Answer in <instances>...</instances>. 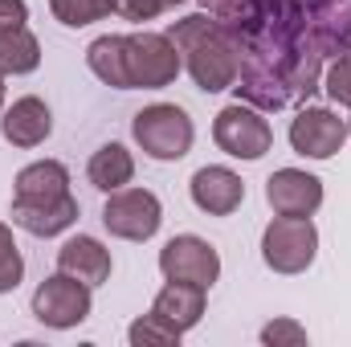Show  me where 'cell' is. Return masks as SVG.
<instances>
[{
  "instance_id": "obj_3",
  "label": "cell",
  "mask_w": 351,
  "mask_h": 347,
  "mask_svg": "<svg viewBox=\"0 0 351 347\" xmlns=\"http://www.w3.org/2000/svg\"><path fill=\"white\" fill-rule=\"evenodd\" d=\"M319 258V229L311 217H274L262 233V261L274 274H306Z\"/></svg>"
},
{
  "instance_id": "obj_28",
  "label": "cell",
  "mask_w": 351,
  "mask_h": 347,
  "mask_svg": "<svg viewBox=\"0 0 351 347\" xmlns=\"http://www.w3.org/2000/svg\"><path fill=\"white\" fill-rule=\"evenodd\" d=\"M180 4H188V0H164V8H180Z\"/></svg>"
},
{
  "instance_id": "obj_2",
  "label": "cell",
  "mask_w": 351,
  "mask_h": 347,
  "mask_svg": "<svg viewBox=\"0 0 351 347\" xmlns=\"http://www.w3.org/2000/svg\"><path fill=\"white\" fill-rule=\"evenodd\" d=\"M131 139L135 147L156 160V164H176L192 152V139H196V127L188 119L184 106L176 102H152L143 110H135L131 119Z\"/></svg>"
},
{
  "instance_id": "obj_12",
  "label": "cell",
  "mask_w": 351,
  "mask_h": 347,
  "mask_svg": "<svg viewBox=\"0 0 351 347\" xmlns=\"http://www.w3.org/2000/svg\"><path fill=\"white\" fill-rule=\"evenodd\" d=\"M0 135H4V143H12L21 152L41 147L53 135V110H49V102L37 98V94L16 98L12 106L0 110Z\"/></svg>"
},
{
  "instance_id": "obj_5",
  "label": "cell",
  "mask_w": 351,
  "mask_h": 347,
  "mask_svg": "<svg viewBox=\"0 0 351 347\" xmlns=\"http://www.w3.org/2000/svg\"><path fill=\"white\" fill-rule=\"evenodd\" d=\"M164 225V204L152 188H119L106 192L102 204V229L119 241H152Z\"/></svg>"
},
{
  "instance_id": "obj_16",
  "label": "cell",
  "mask_w": 351,
  "mask_h": 347,
  "mask_svg": "<svg viewBox=\"0 0 351 347\" xmlns=\"http://www.w3.org/2000/svg\"><path fill=\"white\" fill-rule=\"evenodd\" d=\"M86 66L90 74L110 90H131L127 86V37L123 33H102L86 45Z\"/></svg>"
},
{
  "instance_id": "obj_24",
  "label": "cell",
  "mask_w": 351,
  "mask_h": 347,
  "mask_svg": "<svg viewBox=\"0 0 351 347\" xmlns=\"http://www.w3.org/2000/svg\"><path fill=\"white\" fill-rule=\"evenodd\" d=\"M262 344L265 347H302L306 344V327H298L294 319H274L262 327Z\"/></svg>"
},
{
  "instance_id": "obj_26",
  "label": "cell",
  "mask_w": 351,
  "mask_h": 347,
  "mask_svg": "<svg viewBox=\"0 0 351 347\" xmlns=\"http://www.w3.org/2000/svg\"><path fill=\"white\" fill-rule=\"evenodd\" d=\"M25 21H29V4L25 0H0V33L21 29Z\"/></svg>"
},
{
  "instance_id": "obj_19",
  "label": "cell",
  "mask_w": 351,
  "mask_h": 347,
  "mask_svg": "<svg viewBox=\"0 0 351 347\" xmlns=\"http://www.w3.org/2000/svg\"><path fill=\"white\" fill-rule=\"evenodd\" d=\"M37 66H41V41H37V33L29 25L0 33V74L4 78L33 74Z\"/></svg>"
},
{
  "instance_id": "obj_17",
  "label": "cell",
  "mask_w": 351,
  "mask_h": 347,
  "mask_svg": "<svg viewBox=\"0 0 351 347\" xmlns=\"http://www.w3.org/2000/svg\"><path fill=\"white\" fill-rule=\"evenodd\" d=\"M204 286H192V282H168L160 294H156V302H152V311H160L172 327L180 331H192L200 319H204Z\"/></svg>"
},
{
  "instance_id": "obj_13",
  "label": "cell",
  "mask_w": 351,
  "mask_h": 347,
  "mask_svg": "<svg viewBox=\"0 0 351 347\" xmlns=\"http://www.w3.org/2000/svg\"><path fill=\"white\" fill-rule=\"evenodd\" d=\"M62 196H70V168L62 160H33L12 180V200L49 204V200H62Z\"/></svg>"
},
{
  "instance_id": "obj_11",
  "label": "cell",
  "mask_w": 351,
  "mask_h": 347,
  "mask_svg": "<svg viewBox=\"0 0 351 347\" xmlns=\"http://www.w3.org/2000/svg\"><path fill=\"white\" fill-rule=\"evenodd\" d=\"M188 192H192V204L208 217H233L245 200V180L225 168V164H204L196 168V176L188 180Z\"/></svg>"
},
{
  "instance_id": "obj_7",
  "label": "cell",
  "mask_w": 351,
  "mask_h": 347,
  "mask_svg": "<svg viewBox=\"0 0 351 347\" xmlns=\"http://www.w3.org/2000/svg\"><path fill=\"white\" fill-rule=\"evenodd\" d=\"M33 319L49 331H70L78 323L90 319V307H94V286L70 278V274H49L37 290H33Z\"/></svg>"
},
{
  "instance_id": "obj_8",
  "label": "cell",
  "mask_w": 351,
  "mask_h": 347,
  "mask_svg": "<svg viewBox=\"0 0 351 347\" xmlns=\"http://www.w3.org/2000/svg\"><path fill=\"white\" fill-rule=\"evenodd\" d=\"M160 274L164 282H192V286L213 290V282L221 278V254L213 241L196 233H176L160 250Z\"/></svg>"
},
{
  "instance_id": "obj_22",
  "label": "cell",
  "mask_w": 351,
  "mask_h": 347,
  "mask_svg": "<svg viewBox=\"0 0 351 347\" xmlns=\"http://www.w3.org/2000/svg\"><path fill=\"white\" fill-rule=\"evenodd\" d=\"M25 278V258L12 241V229L0 221V294H12Z\"/></svg>"
},
{
  "instance_id": "obj_18",
  "label": "cell",
  "mask_w": 351,
  "mask_h": 347,
  "mask_svg": "<svg viewBox=\"0 0 351 347\" xmlns=\"http://www.w3.org/2000/svg\"><path fill=\"white\" fill-rule=\"evenodd\" d=\"M86 180L98 192H119L135 180V156L123 143H102L86 164Z\"/></svg>"
},
{
  "instance_id": "obj_1",
  "label": "cell",
  "mask_w": 351,
  "mask_h": 347,
  "mask_svg": "<svg viewBox=\"0 0 351 347\" xmlns=\"http://www.w3.org/2000/svg\"><path fill=\"white\" fill-rule=\"evenodd\" d=\"M168 37L176 41L180 58H184V70L188 78L196 82V90L204 94H221L237 82L241 74V37L221 25L213 12H196V16H184L168 29Z\"/></svg>"
},
{
  "instance_id": "obj_25",
  "label": "cell",
  "mask_w": 351,
  "mask_h": 347,
  "mask_svg": "<svg viewBox=\"0 0 351 347\" xmlns=\"http://www.w3.org/2000/svg\"><path fill=\"white\" fill-rule=\"evenodd\" d=\"M114 12L131 25H147L164 12V0H114Z\"/></svg>"
},
{
  "instance_id": "obj_23",
  "label": "cell",
  "mask_w": 351,
  "mask_h": 347,
  "mask_svg": "<svg viewBox=\"0 0 351 347\" xmlns=\"http://www.w3.org/2000/svg\"><path fill=\"white\" fill-rule=\"evenodd\" d=\"M323 90H327V98H331L335 106H348L351 110V49H343V53L327 66Z\"/></svg>"
},
{
  "instance_id": "obj_14",
  "label": "cell",
  "mask_w": 351,
  "mask_h": 347,
  "mask_svg": "<svg viewBox=\"0 0 351 347\" xmlns=\"http://www.w3.org/2000/svg\"><path fill=\"white\" fill-rule=\"evenodd\" d=\"M58 270L70 274V278H78V282H86V286H102V282L110 278L114 261H110V250H106L98 237L78 233V237L62 241V250H58Z\"/></svg>"
},
{
  "instance_id": "obj_27",
  "label": "cell",
  "mask_w": 351,
  "mask_h": 347,
  "mask_svg": "<svg viewBox=\"0 0 351 347\" xmlns=\"http://www.w3.org/2000/svg\"><path fill=\"white\" fill-rule=\"evenodd\" d=\"M4 98H8V90H4V74H0V110H4Z\"/></svg>"
},
{
  "instance_id": "obj_6",
  "label": "cell",
  "mask_w": 351,
  "mask_h": 347,
  "mask_svg": "<svg viewBox=\"0 0 351 347\" xmlns=\"http://www.w3.org/2000/svg\"><path fill=\"white\" fill-rule=\"evenodd\" d=\"M213 143H217L225 156L254 164V160H262L265 152L274 147V127H269V119H265L258 106H250V102H229V106H221L217 119H213Z\"/></svg>"
},
{
  "instance_id": "obj_9",
  "label": "cell",
  "mask_w": 351,
  "mask_h": 347,
  "mask_svg": "<svg viewBox=\"0 0 351 347\" xmlns=\"http://www.w3.org/2000/svg\"><path fill=\"white\" fill-rule=\"evenodd\" d=\"M286 139H290L294 156H302V160H331L351 135H348V119H339L335 110H327V106H302L290 119Z\"/></svg>"
},
{
  "instance_id": "obj_21",
  "label": "cell",
  "mask_w": 351,
  "mask_h": 347,
  "mask_svg": "<svg viewBox=\"0 0 351 347\" xmlns=\"http://www.w3.org/2000/svg\"><path fill=\"white\" fill-rule=\"evenodd\" d=\"M49 12L66 29H86V25L106 21L114 12V0H49Z\"/></svg>"
},
{
  "instance_id": "obj_20",
  "label": "cell",
  "mask_w": 351,
  "mask_h": 347,
  "mask_svg": "<svg viewBox=\"0 0 351 347\" xmlns=\"http://www.w3.org/2000/svg\"><path fill=\"white\" fill-rule=\"evenodd\" d=\"M180 327H172L160 311H147V315H139L131 327H127V344L131 347H176L180 344Z\"/></svg>"
},
{
  "instance_id": "obj_15",
  "label": "cell",
  "mask_w": 351,
  "mask_h": 347,
  "mask_svg": "<svg viewBox=\"0 0 351 347\" xmlns=\"http://www.w3.org/2000/svg\"><path fill=\"white\" fill-rule=\"evenodd\" d=\"M78 213H82V208H78L74 192L62 196V200H49V204H25V200H12V208H8L12 225L25 229V233H33V237H58V233H66V229L78 221Z\"/></svg>"
},
{
  "instance_id": "obj_10",
  "label": "cell",
  "mask_w": 351,
  "mask_h": 347,
  "mask_svg": "<svg viewBox=\"0 0 351 347\" xmlns=\"http://www.w3.org/2000/svg\"><path fill=\"white\" fill-rule=\"evenodd\" d=\"M265 204L274 217H315L323 208V180L306 168H278L265 180Z\"/></svg>"
},
{
  "instance_id": "obj_4",
  "label": "cell",
  "mask_w": 351,
  "mask_h": 347,
  "mask_svg": "<svg viewBox=\"0 0 351 347\" xmlns=\"http://www.w3.org/2000/svg\"><path fill=\"white\" fill-rule=\"evenodd\" d=\"M184 70V58L168 33H127V86L131 90H164Z\"/></svg>"
}]
</instances>
